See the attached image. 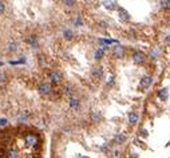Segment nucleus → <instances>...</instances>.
Here are the masks:
<instances>
[{
  "label": "nucleus",
  "instance_id": "21",
  "mask_svg": "<svg viewBox=\"0 0 170 158\" xmlns=\"http://www.w3.org/2000/svg\"><path fill=\"white\" fill-rule=\"evenodd\" d=\"M4 9H5V4H4L3 1H0V14H3Z\"/></svg>",
  "mask_w": 170,
  "mask_h": 158
},
{
  "label": "nucleus",
  "instance_id": "3",
  "mask_svg": "<svg viewBox=\"0 0 170 158\" xmlns=\"http://www.w3.org/2000/svg\"><path fill=\"white\" fill-rule=\"evenodd\" d=\"M145 60H146V56H145V54H143V52H139V51H137L135 54L133 55V62L135 63V64H143V63H145Z\"/></svg>",
  "mask_w": 170,
  "mask_h": 158
},
{
  "label": "nucleus",
  "instance_id": "25",
  "mask_svg": "<svg viewBox=\"0 0 170 158\" xmlns=\"http://www.w3.org/2000/svg\"><path fill=\"white\" fill-rule=\"evenodd\" d=\"M0 125H1V126H3V125H5V119H1V121H0Z\"/></svg>",
  "mask_w": 170,
  "mask_h": 158
},
{
  "label": "nucleus",
  "instance_id": "27",
  "mask_svg": "<svg viewBox=\"0 0 170 158\" xmlns=\"http://www.w3.org/2000/svg\"><path fill=\"white\" fill-rule=\"evenodd\" d=\"M81 158H89V157H81Z\"/></svg>",
  "mask_w": 170,
  "mask_h": 158
},
{
  "label": "nucleus",
  "instance_id": "26",
  "mask_svg": "<svg viewBox=\"0 0 170 158\" xmlns=\"http://www.w3.org/2000/svg\"><path fill=\"white\" fill-rule=\"evenodd\" d=\"M26 158H35V157H32V155H28V157H26Z\"/></svg>",
  "mask_w": 170,
  "mask_h": 158
},
{
  "label": "nucleus",
  "instance_id": "8",
  "mask_svg": "<svg viewBox=\"0 0 170 158\" xmlns=\"http://www.w3.org/2000/svg\"><path fill=\"white\" fill-rule=\"evenodd\" d=\"M126 139H127V137L125 134H116L114 137V139H112V142L115 143V145H122V143L126 142Z\"/></svg>",
  "mask_w": 170,
  "mask_h": 158
},
{
  "label": "nucleus",
  "instance_id": "4",
  "mask_svg": "<svg viewBox=\"0 0 170 158\" xmlns=\"http://www.w3.org/2000/svg\"><path fill=\"white\" fill-rule=\"evenodd\" d=\"M112 54H114V56L116 59H122L125 55V48L122 46H115L112 48Z\"/></svg>",
  "mask_w": 170,
  "mask_h": 158
},
{
  "label": "nucleus",
  "instance_id": "13",
  "mask_svg": "<svg viewBox=\"0 0 170 158\" xmlns=\"http://www.w3.org/2000/svg\"><path fill=\"white\" fill-rule=\"evenodd\" d=\"M103 5H104V8H107V9H116L118 8V4L115 3V1H104L103 3Z\"/></svg>",
  "mask_w": 170,
  "mask_h": 158
},
{
  "label": "nucleus",
  "instance_id": "12",
  "mask_svg": "<svg viewBox=\"0 0 170 158\" xmlns=\"http://www.w3.org/2000/svg\"><path fill=\"white\" fill-rule=\"evenodd\" d=\"M167 96H169V90H167V87H163L161 91L158 93V98L162 100H166Z\"/></svg>",
  "mask_w": 170,
  "mask_h": 158
},
{
  "label": "nucleus",
  "instance_id": "17",
  "mask_svg": "<svg viewBox=\"0 0 170 158\" xmlns=\"http://www.w3.org/2000/svg\"><path fill=\"white\" fill-rule=\"evenodd\" d=\"M63 36H64L67 40H71V39L74 38V32L71 31V30H64V32H63Z\"/></svg>",
  "mask_w": 170,
  "mask_h": 158
},
{
  "label": "nucleus",
  "instance_id": "7",
  "mask_svg": "<svg viewBox=\"0 0 170 158\" xmlns=\"http://www.w3.org/2000/svg\"><path fill=\"white\" fill-rule=\"evenodd\" d=\"M50 81H51V83H54V85H59V83L62 82V75L59 73H51Z\"/></svg>",
  "mask_w": 170,
  "mask_h": 158
},
{
  "label": "nucleus",
  "instance_id": "20",
  "mask_svg": "<svg viewBox=\"0 0 170 158\" xmlns=\"http://www.w3.org/2000/svg\"><path fill=\"white\" fill-rule=\"evenodd\" d=\"M5 81H7V77H5V74H4V73H0V83H4Z\"/></svg>",
  "mask_w": 170,
  "mask_h": 158
},
{
  "label": "nucleus",
  "instance_id": "2",
  "mask_svg": "<svg viewBox=\"0 0 170 158\" xmlns=\"http://www.w3.org/2000/svg\"><path fill=\"white\" fill-rule=\"evenodd\" d=\"M151 82H153V78L150 77V75H145V77H142V79H141V82H139V90H146L150 87Z\"/></svg>",
  "mask_w": 170,
  "mask_h": 158
},
{
  "label": "nucleus",
  "instance_id": "10",
  "mask_svg": "<svg viewBox=\"0 0 170 158\" xmlns=\"http://www.w3.org/2000/svg\"><path fill=\"white\" fill-rule=\"evenodd\" d=\"M118 14H119V16H121V19H122V20H126V22L130 20V15H129V12L126 11L125 8L118 7Z\"/></svg>",
  "mask_w": 170,
  "mask_h": 158
},
{
  "label": "nucleus",
  "instance_id": "18",
  "mask_svg": "<svg viewBox=\"0 0 170 158\" xmlns=\"http://www.w3.org/2000/svg\"><path fill=\"white\" fill-rule=\"evenodd\" d=\"M15 51H18V43H9L8 44V52H15Z\"/></svg>",
  "mask_w": 170,
  "mask_h": 158
},
{
  "label": "nucleus",
  "instance_id": "16",
  "mask_svg": "<svg viewBox=\"0 0 170 158\" xmlns=\"http://www.w3.org/2000/svg\"><path fill=\"white\" fill-rule=\"evenodd\" d=\"M70 106H71V108H78L79 107V99L78 98H71L70 99Z\"/></svg>",
  "mask_w": 170,
  "mask_h": 158
},
{
  "label": "nucleus",
  "instance_id": "22",
  "mask_svg": "<svg viewBox=\"0 0 170 158\" xmlns=\"http://www.w3.org/2000/svg\"><path fill=\"white\" fill-rule=\"evenodd\" d=\"M64 4H66V5H68V7H72L74 4H75V1H64Z\"/></svg>",
  "mask_w": 170,
  "mask_h": 158
},
{
  "label": "nucleus",
  "instance_id": "9",
  "mask_svg": "<svg viewBox=\"0 0 170 158\" xmlns=\"http://www.w3.org/2000/svg\"><path fill=\"white\" fill-rule=\"evenodd\" d=\"M5 158H20V153L16 149H8L5 153Z\"/></svg>",
  "mask_w": 170,
  "mask_h": 158
},
{
  "label": "nucleus",
  "instance_id": "15",
  "mask_svg": "<svg viewBox=\"0 0 170 158\" xmlns=\"http://www.w3.org/2000/svg\"><path fill=\"white\" fill-rule=\"evenodd\" d=\"M103 56H104V48H98V50L95 51V59L101 60Z\"/></svg>",
  "mask_w": 170,
  "mask_h": 158
},
{
  "label": "nucleus",
  "instance_id": "6",
  "mask_svg": "<svg viewBox=\"0 0 170 158\" xmlns=\"http://www.w3.org/2000/svg\"><path fill=\"white\" fill-rule=\"evenodd\" d=\"M91 77L95 78V79H101L103 77V68L102 67H94L91 70Z\"/></svg>",
  "mask_w": 170,
  "mask_h": 158
},
{
  "label": "nucleus",
  "instance_id": "11",
  "mask_svg": "<svg viewBox=\"0 0 170 158\" xmlns=\"http://www.w3.org/2000/svg\"><path fill=\"white\" fill-rule=\"evenodd\" d=\"M138 119H139L138 113H134V111L129 113V123L130 125H135L138 122Z\"/></svg>",
  "mask_w": 170,
  "mask_h": 158
},
{
  "label": "nucleus",
  "instance_id": "1",
  "mask_svg": "<svg viewBox=\"0 0 170 158\" xmlns=\"http://www.w3.org/2000/svg\"><path fill=\"white\" fill-rule=\"evenodd\" d=\"M24 141L27 143L28 146L31 147H38L40 145V141H39V137L34 133H28V134L24 135Z\"/></svg>",
  "mask_w": 170,
  "mask_h": 158
},
{
  "label": "nucleus",
  "instance_id": "5",
  "mask_svg": "<svg viewBox=\"0 0 170 158\" xmlns=\"http://www.w3.org/2000/svg\"><path fill=\"white\" fill-rule=\"evenodd\" d=\"M51 91H52V89H51V85H48V83H42L39 86V93L42 95H48Z\"/></svg>",
  "mask_w": 170,
  "mask_h": 158
},
{
  "label": "nucleus",
  "instance_id": "23",
  "mask_svg": "<svg viewBox=\"0 0 170 158\" xmlns=\"http://www.w3.org/2000/svg\"><path fill=\"white\" fill-rule=\"evenodd\" d=\"M161 4L163 7H170V1H161Z\"/></svg>",
  "mask_w": 170,
  "mask_h": 158
},
{
  "label": "nucleus",
  "instance_id": "24",
  "mask_svg": "<svg viewBox=\"0 0 170 158\" xmlns=\"http://www.w3.org/2000/svg\"><path fill=\"white\" fill-rule=\"evenodd\" d=\"M141 135H142V137H147V131L146 130H142V131H141Z\"/></svg>",
  "mask_w": 170,
  "mask_h": 158
},
{
  "label": "nucleus",
  "instance_id": "14",
  "mask_svg": "<svg viewBox=\"0 0 170 158\" xmlns=\"http://www.w3.org/2000/svg\"><path fill=\"white\" fill-rule=\"evenodd\" d=\"M91 119H93V122H95V123H99L102 121V115L98 111H93L91 113Z\"/></svg>",
  "mask_w": 170,
  "mask_h": 158
},
{
  "label": "nucleus",
  "instance_id": "19",
  "mask_svg": "<svg viewBox=\"0 0 170 158\" xmlns=\"http://www.w3.org/2000/svg\"><path fill=\"white\" fill-rule=\"evenodd\" d=\"M27 42L30 43L31 46H34V47L38 46V40H36V38H35V36H30V38L27 39Z\"/></svg>",
  "mask_w": 170,
  "mask_h": 158
}]
</instances>
